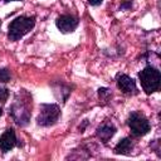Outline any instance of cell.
<instances>
[{
	"instance_id": "6da1fadb",
	"label": "cell",
	"mask_w": 161,
	"mask_h": 161,
	"mask_svg": "<svg viewBox=\"0 0 161 161\" xmlns=\"http://www.w3.org/2000/svg\"><path fill=\"white\" fill-rule=\"evenodd\" d=\"M9 114L18 126H26L31 117V97L24 89L18 93L9 108Z\"/></svg>"
},
{
	"instance_id": "7a4b0ae2",
	"label": "cell",
	"mask_w": 161,
	"mask_h": 161,
	"mask_svg": "<svg viewBox=\"0 0 161 161\" xmlns=\"http://www.w3.org/2000/svg\"><path fill=\"white\" fill-rule=\"evenodd\" d=\"M35 25V18L34 16H26L20 15L15 18L10 24L8 29V38L10 42H16L21 39L24 35H26Z\"/></svg>"
},
{
	"instance_id": "3957f363",
	"label": "cell",
	"mask_w": 161,
	"mask_h": 161,
	"mask_svg": "<svg viewBox=\"0 0 161 161\" xmlns=\"http://www.w3.org/2000/svg\"><path fill=\"white\" fill-rule=\"evenodd\" d=\"M138 79L141 82V86H142V89L145 91V93L151 94V93L158 91L161 74L157 68H155L152 65H147L138 73Z\"/></svg>"
},
{
	"instance_id": "277c9868",
	"label": "cell",
	"mask_w": 161,
	"mask_h": 161,
	"mask_svg": "<svg viewBox=\"0 0 161 161\" xmlns=\"http://www.w3.org/2000/svg\"><path fill=\"white\" fill-rule=\"evenodd\" d=\"M60 117V108L54 103L40 104V111L36 117V123L42 127H49L54 125Z\"/></svg>"
},
{
	"instance_id": "5b68a950",
	"label": "cell",
	"mask_w": 161,
	"mask_h": 161,
	"mask_svg": "<svg viewBox=\"0 0 161 161\" xmlns=\"http://www.w3.org/2000/svg\"><path fill=\"white\" fill-rule=\"evenodd\" d=\"M127 126L131 130V133L135 137H141L148 133L151 125L148 119L140 112H132L127 118Z\"/></svg>"
},
{
	"instance_id": "8992f818",
	"label": "cell",
	"mask_w": 161,
	"mask_h": 161,
	"mask_svg": "<svg viewBox=\"0 0 161 161\" xmlns=\"http://www.w3.org/2000/svg\"><path fill=\"white\" fill-rule=\"evenodd\" d=\"M78 24H79L78 18H75L73 15H69V14H63V15L58 16L57 20H55L57 28L62 33H64V34H68V33L74 31L75 28L78 26Z\"/></svg>"
},
{
	"instance_id": "52a82bcc",
	"label": "cell",
	"mask_w": 161,
	"mask_h": 161,
	"mask_svg": "<svg viewBox=\"0 0 161 161\" xmlns=\"http://www.w3.org/2000/svg\"><path fill=\"white\" fill-rule=\"evenodd\" d=\"M116 83H117V87L122 91V93L125 94H128V96H133V94H137L138 91H137V86H136V82L133 80V78H131L130 75L127 74H117L116 77Z\"/></svg>"
},
{
	"instance_id": "ba28073f",
	"label": "cell",
	"mask_w": 161,
	"mask_h": 161,
	"mask_svg": "<svg viewBox=\"0 0 161 161\" xmlns=\"http://www.w3.org/2000/svg\"><path fill=\"white\" fill-rule=\"evenodd\" d=\"M18 141H16V135L15 131L13 128H8L6 131H4V133L0 136V150L1 152L6 153L10 150H13L16 146Z\"/></svg>"
},
{
	"instance_id": "9c48e42d",
	"label": "cell",
	"mask_w": 161,
	"mask_h": 161,
	"mask_svg": "<svg viewBox=\"0 0 161 161\" xmlns=\"http://www.w3.org/2000/svg\"><path fill=\"white\" fill-rule=\"evenodd\" d=\"M114 133H116V127L111 122H103L96 130V137L103 143H107L114 136Z\"/></svg>"
},
{
	"instance_id": "30bf717a",
	"label": "cell",
	"mask_w": 161,
	"mask_h": 161,
	"mask_svg": "<svg viewBox=\"0 0 161 161\" xmlns=\"http://www.w3.org/2000/svg\"><path fill=\"white\" fill-rule=\"evenodd\" d=\"M52 88H53V92H54L55 97L58 99H62V102H65L68 96L72 92L70 87L68 84L63 83V82H54V83H52Z\"/></svg>"
},
{
	"instance_id": "8fae6325",
	"label": "cell",
	"mask_w": 161,
	"mask_h": 161,
	"mask_svg": "<svg viewBox=\"0 0 161 161\" xmlns=\"http://www.w3.org/2000/svg\"><path fill=\"white\" fill-rule=\"evenodd\" d=\"M133 148V143L131 141V138L125 137L122 140H119V142L114 147V153H121V155H130L131 151Z\"/></svg>"
},
{
	"instance_id": "7c38bea8",
	"label": "cell",
	"mask_w": 161,
	"mask_h": 161,
	"mask_svg": "<svg viewBox=\"0 0 161 161\" xmlns=\"http://www.w3.org/2000/svg\"><path fill=\"white\" fill-rule=\"evenodd\" d=\"M98 97H99L101 101H103V102H108V101L112 98V92H111L109 88H104V87H102V88L98 89Z\"/></svg>"
},
{
	"instance_id": "4fadbf2b",
	"label": "cell",
	"mask_w": 161,
	"mask_h": 161,
	"mask_svg": "<svg viewBox=\"0 0 161 161\" xmlns=\"http://www.w3.org/2000/svg\"><path fill=\"white\" fill-rule=\"evenodd\" d=\"M11 79V73L8 68H1L0 69V82L3 83H6V82H10Z\"/></svg>"
},
{
	"instance_id": "5bb4252c",
	"label": "cell",
	"mask_w": 161,
	"mask_h": 161,
	"mask_svg": "<svg viewBox=\"0 0 161 161\" xmlns=\"http://www.w3.org/2000/svg\"><path fill=\"white\" fill-rule=\"evenodd\" d=\"M9 97V89L0 86V103H5Z\"/></svg>"
},
{
	"instance_id": "9a60e30c",
	"label": "cell",
	"mask_w": 161,
	"mask_h": 161,
	"mask_svg": "<svg viewBox=\"0 0 161 161\" xmlns=\"http://www.w3.org/2000/svg\"><path fill=\"white\" fill-rule=\"evenodd\" d=\"M88 3L92 5V6H98L103 3V0H88Z\"/></svg>"
},
{
	"instance_id": "2e32d148",
	"label": "cell",
	"mask_w": 161,
	"mask_h": 161,
	"mask_svg": "<svg viewBox=\"0 0 161 161\" xmlns=\"http://www.w3.org/2000/svg\"><path fill=\"white\" fill-rule=\"evenodd\" d=\"M4 3H10V1H19V0H3Z\"/></svg>"
},
{
	"instance_id": "e0dca14e",
	"label": "cell",
	"mask_w": 161,
	"mask_h": 161,
	"mask_svg": "<svg viewBox=\"0 0 161 161\" xmlns=\"http://www.w3.org/2000/svg\"><path fill=\"white\" fill-rule=\"evenodd\" d=\"M1 114H3V108L0 107V116H1Z\"/></svg>"
},
{
	"instance_id": "ac0fdd59",
	"label": "cell",
	"mask_w": 161,
	"mask_h": 161,
	"mask_svg": "<svg viewBox=\"0 0 161 161\" xmlns=\"http://www.w3.org/2000/svg\"><path fill=\"white\" fill-rule=\"evenodd\" d=\"M0 28H1V19H0Z\"/></svg>"
}]
</instances>
